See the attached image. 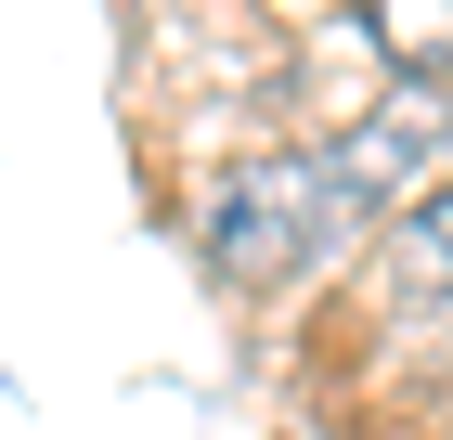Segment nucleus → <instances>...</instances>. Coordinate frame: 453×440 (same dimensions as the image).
<instances>
[{"instance_id": "obj_1", "label": "nucleus", "mask_w": 453, "mask_h": 440, "mask_svg": "<svg viewBox=\"0 0 453 440\" xmlns=\"http://www.w3.org/2000/svg\"><path fill=\"white\" fill-rule=\"evenodd\" d=\"M363 234H376V220H363V195L337 181L324 143L234 156V169H208V195H195V259H208L234 298H285V285H311L324 259H349Z\"/></svg>"}, {"instance_id": "obj_2", "label": "nucleus", "mask_w": 453, "mask_h": 440, "mask_svg": "<svg viewBox=\"0 0 453 440\" xmlns=\"http://www.w3.org/2000/svg\"><path fill=\"white\" fill-rule=\"evenodd\" d=\"M363 285H376V311H402V324H427V311L453 324V169L415 181V195L363 234Z\"/></svg>"}, {"instance_id": "obj_3", "label": "nucleus", "mask_w": 453, "mask_h": 440, "mask_svg": "<svg viewBox=\"0 0 453 440\" xmlns=\"http://www.w3.org/2000/svg\"><path fill=\"white\" fill-rule=\"evenodd\" d=\"M363 39L388 52V78H453V0H363Z\"/></svg>"}]
</instances>
